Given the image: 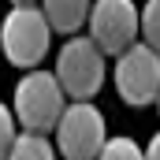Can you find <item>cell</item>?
<instances>
[{
	"label": "cell",
	"mask_w": 160,
	"mask_h": 160,
	"mask_svg": "<svg viewBox=\"0 0 160 160\" xmlns=\"http://www.w3.org/2000/svg\"><path fill=\"white\" fill-rule=\"evenodd\" d=\"M67 93L56 78V71H26L22 78L15 82V93H11V112L22 130H38V134H48L56 130V123L67 108Z\"/></svg>",
	"instance_id": "6da1fadb"
},
{
	"label": "cell",
	"mask_w": 160,
	"mask_h": 160,
	"mask_svg": "<svg viewBox=\"0 0 160 160\" xmlns=\"http://www.w3.org/2000/svg\"><path fill=\"white\" fill-rule=\"evenodd\" d=\"M52 26L41 11V4H11V11L0 22V48L4 60L11 67L34 71L41 60L48 56V41H52Z\"/></svg>",
	"instance_id": "7a4b0ae2"
},
{
	"label": "cell",
	"mask_w": 160,
	"mask_h": 160,
	"mask_svg": "<svg viewBox=\"0 0 160 160\" xmlns=\"http://www.w3.org/2000/svg\"><path fill=\"white\" fill-rule=\"evenodd\" d=\"M104 48L93 38H71L63 41L60 56H56V78L63 86V93L71 101H89L101 86H104Z\"/></svg>",
	"instance_id": "3957f363"
},
{
	"label": "cell",
	"mask_w": 160,
	"mask_h": 160,
	"mask_svg": "<svg viewBox=\"0 0 160 160\" xmlns=\"http://www.w3.org/2000/svg\"><path fill=\"white\" fill-rule=\"evenodd\" d=\"M52 134L63 160H97V153L108 142V123L93 101H67Z\"/></svg>",
	"instance_id": "277c9868"
},
{
	"label": "cell",
	"mask_w": 160,
	"mask_h": 160,
	"mask_svg": "<svg viewBox=\"0 0 160 160\" xmlns=\"http://www.w3.org/2000/svg\"><path fill=\"white\" fill-rule=\"evenodd\" d=\"M116 93H119L127 104L134 108H145V104H157L160 97V52L145 41H134L130 48H123L116 56Z\"/></svg>",
	"instance_id": "5b68a950"
},
{
	"label": "cell",
	"mask_w": 160,
	"mask_h": 160,
	"mask_svg": "<svg viewBox=\"0 0 160 160\" xmlns=\"http://www.w3.org/2000/svg\"><path fill=\"white\" fill-rule=\"evenodd\" d=\"M89 38L104 48V56H119L123 48L142 41V8L134 0H93Z\"/></svg>",
	"instance_id": "8992f818"
},
{
	"label": "cell",
	"mask_w": 160,
	"mask_h": 160,
	"mask_svg": "<svg viewBox=\"0 0 160 160\" xmlns=\"http://www.w3.org/2000/svg\"><path fill=\"white\" fill-rule=\"evenodd\" d=\"M89 0H41V11L56 34H78L89 22Z\"/></svg>",
	"instance_id": "52a82bcc"
},
{
	"label": "cell",
	"mask_w": 160,
	"mask_h": 160,
	"mask_svg": "<svg viewBox=\"0 0 160 160\" xmlns=\"http://www.w3.org/2000/svg\"><path fill=\"white\" fill-rule=\"evenodd\" d=\"M56 142H48V134H38V130H19L15 145L8 149L4 160H56Z\"/></svg>",
	"instance_id": "ba28073f"
},
{
	"label": "cell",
	"mask_w": 160,
	"mask_h": 160,
	"mask_svg": "<svg viewBox=\"0 0 160 160\" xmlns=\"http://www.w3.org/2000/svg\"><path fill=\"white\" fill-rule=\"evenodd\" d=\"M97 160H145V149L134 142V138H108L104 149L97 153Z\"/></svg>",
	"instance_id": "9c48e42d"
},
{
	"label": "cell",
	"mask_w": 160,
	"mask_h": 160,
	"mask_svg": "<svg viewBox=\"0 0 160 160\" xmlns=\"http://www.w3.org/2000/svg\"><path fill=\"white\" fill-rule=\"evenodd\" d=\"M142 41L160 52V0H145L142 8Z\"/></svg>",
	"instance_id": "30bf717a"
},
{
	"label": "cell",
	"mask_w": 160,
	"mask_h": 160,
	"mask_svg": "<svg viewBox=\"0 0 160 160\" xmlns=\"http://www.w3.org/2000/svg\"><path fill=\"white\" fill-rule=\"evenodd\" d=\"M15 138H19V119H15V112L0 101V160L8 157V149L15 145Z\"/></svg>",
	"instance_id": "8fae6325"
},
{
	"label": "cell",
	"mask_w": 160,
	"mask_h": 160,
	"mask_svg": "<svg viewBox=\"0 0 160 160\" xmlns=\"http://www.w3.org/2000/svg\"><path fill=\"white\" fill-rule=\"evenodd\" d=\"M145 160H160V130L149 138V145H145Z\"/></svg>",
	"instance_id": "7c38bea8"
},
{
	"label": "cell",
	"mask_w": 160,
	"mask_h": 160,
	"mask_svg": "<svg viewBox=\"0 0 160 160\" xmlns=\"http://www.w3.org/2000/svg\"><path fill=\"white\" fill-rule=\"evenodd\" d=\"M11 4H41V0H11Z\"/></svg>",
	"instance_id": "4fadbf2b"
},
{
	"label": "cell",
	"mask_w": 160,
	"mask_h": 160,
	"mask_svg": "<svg viewBox=\"0 0 160 160\" xmlns=\"http://www.w3.org/2000/svg\"><path fill=\"white\" fill-rule=\"evenodd\" d=\"M157 112H160V97H157Z\"/></svg>",
	"instance_id": "5bb4252c"
}]
</instances>
